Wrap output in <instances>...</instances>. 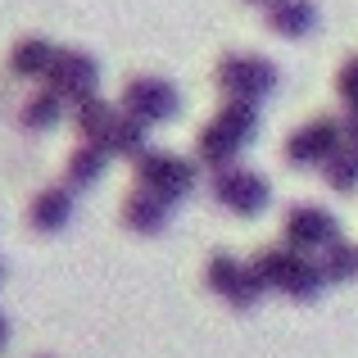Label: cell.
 Returning a JSON list of instances; mask_svg holds the SVG:
<instances>
[{
    "mask_svg": "<svg viewBox=\"0 0 358 358\" xmlns=\"http://www.w3.org/2000/svg\"><path fill=\"white\" fill-rule=\"evenodd\" d=\"M168 218H173V204H168L164 195L131 191L127 200H122V222H127L136 236H159V231L168 227Z\"/></svg>",
    "mask_w": 358,
    "mask_h": 358,
    "instance_id": "obj_11",
    "label": "cell"
},
{
    "mask_svg": "<svg viewBox=\"0 0 358 358\" xmlns=\"http://www.w3.org/2000/svg\"><path fill=\"white\" fill-rule=\"evenodd\" d=\"M268 27L286 41H299L317 27V5L313 0H272L268 5Z\"/></svg>",
    "mask_w": 358,
    "mask_h": 358,
    "instance_id": "obj_13",
    "label": "cell"
},
{
    "mask_svg": "<svg viewBox=\"0 0 358 358\" xmlns=\"http://www.w3.org/2000/svg\"><path fill=\"white\" fill-rule=\"evenodd\" d=\"M341 136H345V122L341 118H313V122H304V127H295V136L286 141V159L295 168L327 164L336 150H345Z\"/></svg>",
    "mask_w": 358,
    "mask_h": 358,
    "instance_id": "obj_9",
    "label": "cell"
},
{
    "mask_svg": "<svg viewBox=\"0 0 358 358\" xmlns=\"http://www.w3.org/2000/svg\"><path fill=\"white\" fill-rule=\"evenodd\" d=\"M105 150H109V155L141 159V155H145V122H136L131 114H118L114 131H109V141H105Z\"/></svg>",
    "mask_w": 358,
    "mask_h": 358,
    "instance_id": "obj_17",
    "label": "cell"
},
{
    "mask_svg": "<svg viewBox=\"0 0 358 358\" xmlns=\"http://www.w3.org/2000/svg\"><path fill=\"white\" fill-rule=\"evenodd\" d=\"M131 168H136L141 191L164 195L168 204L186 200V195L195 191V182H200V168H195L191 159H182V155H164V150H145V155H141Z\"/></svg>",
    "mask_w": 358,
    "mask_h": 358,
    "instance_id": "obj_4",
    "label": "cell"
},
{
    "mask_svg": "<svg viewBox=\"0 0 358 358\" xmlns=\"http://www.w3.org/2000/svg\"><path fill=\"white\" fill-rule=\"evenodd\" d=\"M213 200L222 209H231L236 218H254V213H263L272 204V186H268V177H259V173L236 164V168L213 173Z\"/></svg>",
    "mask_w": 358,
    "mask_h": 358,
    "instance_id": "obj_6",
    "label": "cell"
},
{
    "mask_svg": "<svg viewBox=\"0 0 358 358\" xmlns=\"http://www.w3.org/2000/svg\"><path fill=\"white\" fill-rule=\"evenodd\" d=\"M5 341H9V322H5V313H0V350H5Z\"/></svg>",
    "mask_w": 358,
    "mask_h": 358,
    "instance_id": "obj_23",
    "label": "cell"
},
{
    "mask_svg": "<svg viewBox=\"0 0 358 358\" xmlns=\"http://www.w3.org/2000/svg\"><path fill=\"white\" fill-rule=\"evenodd\" d=\"M341 241V222L327 209H313V204H299V209L286 213V245L299 254L308 250H331Z\"/></svg>",
    "mask_w": 358,
    "mask_h": 358,
    "instance_id": "obj_10",
    "label": "cell"
},
{
    "mask_svg": "<svg viewBox=\"0 0 358 358\" xmlns=\"http://www.w3.org/2000/svg\"><path fill=\"white\" fill-rule=\"evenodd\" d=\"M322 281H331V286H341V281H350L354 272H358V250L354 245H345V241H336L331 250H322Z\"/></svg>",
    "mask_w": 358,
    "mask_h": 358,
    "instance_id": "obj_20",
    "label": "cell"
},
{
    "mask_svg": "<svg viewBox=\"0 0 358 358\" xmlns=\"http://www.w3.org/2000/svg\"><path fill=\"white\" fill-rule=\"evenodd\" d=\"M177 109H182V96L164 78H131L127 91H122V114H131L136 122H145V127L177 118Z\"/></svg>",
    "mask_w": 358,
    "mask_h": 358,
    "instance_id": "obj_8",
    "label": "cell"
},
{
    "mask_svg": "<svg viewBox=\"0 0 358 358\" xmlns=\"http://www.w3.org/2000/svg\"><path fill=\"white\" fill-rule=\"evenodd\" d=\"M105 164H109V150L82 141V145L69 155V168H64V173H69V191H87V186H96L100 177H105Z\"/></svg>",
    "mask_w": 358,
    "mask_h": 358,
    "instance_id": "obj_15",
    "label": "cell"
},
{
    "mask_svg": "<svg viewBox=\"0 0 358 358\" xmlns=\"http://www.w3.org/2000/svg\"><path fill=\"white\" fill-rule=\"evenodd\" d=\"M45 91H55L59 100H73V105H87L100 91V64L87 50H59L50 78H45Z\"/></svg>",
    "mask_w": 358,
    "mask_h": 358,
    "instance_id": "obj_7",
    "label": "cell"
},
{
    "mask_svg": "<svg viewBox=\"0 0 358 358\" xmlns=\"http://www.w3.org/2000/svg\"><path fill=\"white\" fill-rule=\"evenodd\" d=\"M345 141H350V150L358 155V114H350V118H345Z\"/></svg>",
    "mask_w": 358,
    "mask_h": 358,
    "instance_id": "obj_22",
    "label": "cell"
},
{
    "mask_svg": "<svg viewBox=\"0 0 358 358\" xmlns=\"http://www.w3.org/2000/svg\"><path fill=\"white\" fill-rule=\"evenodd\" d=\"M0 277H5V263H0Z\"/></svg>",
    "mask_w": 358,
    "mask_h": 358,
    "instance_id": "obj_25",
    "label": "cell"
},
{
    "mask_svg": "<svg viewBox=\"0 0 358 358\" xmlns=\"http://www.w3.org/2000/svg\"><path fill=\"white\" fill-rule=\"evenodd\" d=\"M204 281H209V290L213 295H222L231 308H254L259 304V295L268 286H263V277H259V268L254 263H241V259H231V254H213L209 259V268H204Z\"/></svg>",
    "mask_w": 358,
    "mask_h": 358,
    "instance_id": "obj_5",
    "label": "cell"
},
{
    "mask_svg": "<svg viewBox=\"0 0 358 358\" xmlns=\"http://www.w3.org/2000/svg\"><path fill=\"white\" fill-rule=\"evenodd\" d=\"M55 59H59V45H50L45 36H23L9 50V73L14 78H50Z\"/></svg>",
    "mask_w": 358,
    "mask_h": 358,
    "instance_id": "obj_14",
    "label": "cell"
},
{
    "mask_svg": "<svg viewBox=\"0 0 358 358\" xmlns=\"http://www.w3.org/2000/svg\"><path fill=\"white\" fill-rule=\"evenodd\" d=\"M336 91H341L345 109H350V114H358V59H350V64L341 69V78H336Z\"/></svg>",
    "mask_w": 358,
    "mask_h": 358,
    "instance_id": "obj_21",
    "label": "cell"
},
{
    "mask_svg": "<svg viewBox=\"0 0 358 358\" xmlns=\"http://www.w3.org/2000/svg\"><path fill=\"white\" fill-rule=\"evenodd\" d=\"M250 5H272V0H250Z\"/></svg>",
    "mask_w": 358,
    "mask_h": 358,
    "instance_id": "obj_24",
    "label": "cell"
},
{
    "mask_svg": "<svg viewBox=\"0 0 358 358\" xmlns=\"http://www.w3.org/2000/svg\"><path fill=\"white\" fill-rule=\"evenodd\" d=\"M114 122H118V109L109 105V100L96 96V100H87V105H78V131H82L87 145H105Z\"/></svg>",
    "mask_w": 358,
    "mask_h": 358,
    "instance_id": "obj_16",
    "label": "cell"
},
{
    "mask_svg": "<svg viewBox=\"0 0 358 358\" xmlns=\"http://www.w3.org/2000/svg\"><path fill=\"white\" fill-rule=\"evenodd\" d=\"M277 82H281L277 64L263 55H227L218 64V91L227 100H241V105H263L277 91Z\"/></svg>",
    "mask_w": 358,
    "mask_h": 358,
    "instance_id": "obj_3",
    "label": "cell"
},
{
    "mask_svg": "<svg viewBox=\"0 0 358 358\" xmlns=\"http://www.w3.org/2000/svg\"><path fill=\"white\" fill-rule=\"evenodd\" d=\"M59 114H64V100L55 96V91H36L23 105V127L27 131H50L55 122H59Z\"/></svg>",
    "mask_w": 358,
    "mask_h": 358,
    "instance_id": "obj_18",
    "label": "cell"
},
{
    "mask_svg": "<svg viewBox=\"0 0 358 358\" xmlns=\"http://www.w3.org/2000/svg\"><path fill=\"white\" fill-rule=\"evenodd\" d=\"M322 177H327V186H331V191H345V195L358 191V155H354L350 145L336 150V155L322 164Z\"/></svg>",
    "mask_w": 358,
    "mask_h": 358,
    "instance_id": "obj_19",
    "label": "cell"
},
{
    "mask_svg": "<svg viewBox=\"0 0 358 358\" xmlns=\"http://www.w3.org/2000/svg\"><path fill=\"white\" fill-rule=\"evenodd\" d=\"M73 218V191L69 186H45V191L32 195V204H27V222H32L36 231H64Z\"/></svg>",
    "mask_w": 358,
    "mask_h": 358,
    "instance_id": "obj_12",
    "label": "cell"
},
{
    "mask_svg": "<svg viewBox=\"0 0 358 358\" xmlns=\"http://www.w3.org/2000/svg\"><path fill=\"white\" fill-rule=\"evenodd\" d=\"M254 268H259L263 286L281 290V295L290 299H317L322 295V268H317L313 259H304L299 250H290V245H272V250H259V259H254Z\"/></svg>",
    "mask_w": 358,
    "mask_h": 358,
    "instance_id": "obj_2",
    "label": "cell"
},
{
    "mask_svg": "<svg viewBox=\"0 0 358 358\" xmlns=\"http://www.w3.org/2000/svg\"><path fill=\"white\" fill-rule=\"evenodd\" d=\"M254 136H259V105L227 100V105L200 127L195 155H200V164H213V173H222V168H236L241 150L250 145Z\"/></svg>",
    "mask_w": 358,
    "mask_h": 358,
    "instance_id": "obj_1",
    "label": "cell"
}]
</instances>
